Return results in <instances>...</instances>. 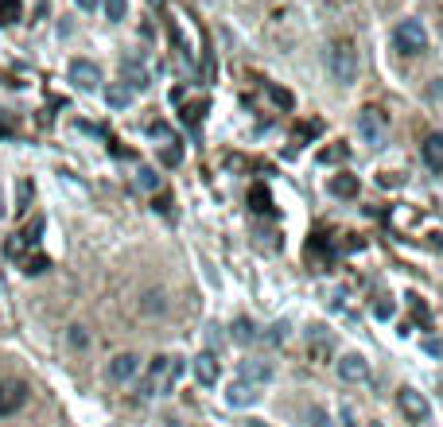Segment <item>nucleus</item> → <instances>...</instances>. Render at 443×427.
Masks as SVG:
<instances>
[{
    "mask_svg": "<svg viewBox=\"0 0 443 427\" xmlns=\"http://www.w3.org/2000/svg\"><path fill=\"white\" fill-rule=\"evenodd\" d=\"M179 373H183V358H168V353H159V358H152L148 361V373H144V381H140V396H164V393H171L176 388V381H179Z\"/></svg>",
    "mask_w": 443,
    "mask_h": 427,
    "instance_id": "f257e3e1",
    "label": "nucleus"
},
{
    "mask_svg": "<svg viewBox=\"0 0 443 427\" xmlns=\"http://www.w3.org/2000/svg\"><path fill=\"white\" fill-rule=\"evenodd\" d=\"M326 74L335 78V86L358 82V47L350 39H335L326 47Z\"/></svg>",
    "mask_w": 443,
    "mask_h": 427,
    "instance_id": "f03ea898",
    "label": "nucleus"
},
{
    "mask_svg": "<svg viewBox=\"0 0 443 427\" xmlns=\"http://www.w3.org/2000/svg\"><path fill=\"white\" fill-rule=\"evenodd\" d=\"M358 136L366 148H381L385 140H389V117H385L377 105H366V109L358 113Z\"/></svg>",
    "mask_w": 443,
    "mask_h": 427,
    "instance_id": "7ed1b4c3",
    "label": "nucleus"
},
{
    "mask_svg": "<svg viewBox=\"0 0 443 427\" xmlns=\"http://www.w3.org/2000/svg\"><path fill=\"white\" fill-rule=\"evenodd\" d=\"M393 47L401 50V55H424L428 50V32L420 20H401V24L393 27Z\"/></svg>",
    "mask_w": 443,
    "mask_h": 427,
    "instance_id": "20e7f679",
    "label": "nucleus"
},
{
    "mask_svg": "<svg viewBox=\"0 0 443 427\" xmlns=\"http://www.w3.org/2000/svg\"><path fill=\"white\" fill-rule=\"evenodd\" d=\"M397 408H401L412 423H428V419H432V404H428V396L416 393V388H409V385L397 393Z\"/></svg>",
    "mask_w": 443,
    "mask_h": 427,
    "instance_id": "39448f33",
    "label": "nucleus"
},
{
    "mask_svg": "<svg viewBox=\"0 0 443 427\" xmlns=\"http://www.w3.org/2000/svg\"><path fill=\"white\" fill-rule=\"evenodd\" d=\"M272 361H265V358H245L242 365H237V381H245V385H257V388H265L268 381H272Z\"/></svg>",
    "mask_w": 443,
    "mask_h": 427,
    "instance_id": "423d86ee",
    "label": "nucleus"
},
{
    "mask_svg": "<svg viewBox=\"0 0 443 427\" xmlns=\"http://www.w3.org/2000/svg\"><path fill=\"white\" fill-rule=\"evenodd\" d=\"M24 404H27L24 381H0V416H16Z\"/></svg>",
    "mask_w": 443,
    "mask_h": 427,
    "instance_id": "0eeeda50",
    "label": "nucleus"
},
{
    "mask_svg": "<svg viewBox=\"0 0 443 427\" xmlns=\"http://www.w3.org/2000/svg\"><path fill=\"white\" fill-rule=\"evenodd\" d=\"M136 373H140V358H136V353H117V358L109 361L105 365V377L113 381V385H125V381H133Z\"/></svg>",
    "mask_w": 443,
    "mask_h": 427,
    "instance_id": "6e6552de",
    "label": "nucleus"
},
{
    "mask_svg": "<svg viewBox=\"0 0 443 427\" xmlns=\"http://www.w3.org/2000/svg\"><path fill=\"white\" fill-rule=\"evenodd\" d=\"M338 377H343L346 385H366L369 381V361L362 358V353H343V358H338Z\"/></svg>",
    "mask_w": 443,
    "mask_h": 427,
    "instance_id": "1a4fd4ad",
    "label": "nucleus"
},
{
    "mask_svg": "<svg viewBox=\"0 0 443 427\" xmlns=\"http://www.w3.org/2000/svg\"><path fill=\"white\" fill-rule=\"evenodd\" d=\"M70 82L78 86V90H98L101 86V67L90 59H74L70 62Z\"/></svg>",
    "mask_w": 443,
    "mask_h": 427,
    "instance_id": "9d476101",
    "label": "nucleus"
},
{
    "mask_svg": "<svg viewBox=\"0 0 443 427\" xmlns=\"http://www.w3.org/2000/svg\"><path fill=\"white\" fill-rule=\"evenodd\" d=\"M308 353H311V361H331V353H335V334H326V327H311L308 330Z\"/></svg>",
    "mask_w": 443,
    "mask_h": 427,
    "instance_id": "9b49d317",
    "label": "nucleus"
},
{
    "mask_svg": "<svg viewBox=\"0 0 443 427\" xmlns=\"http://www.w3.org/2000/svg\"><path fill=\"white\" fill-rule=\"evenodd\" d=\"M121 74H125V86H128L133 93H136V90H148V82H152V70L144 67L136 55H128V59L121 62Z\"/></svg>",
    "mask_w": 443,
    "mask_h": 427,
    "instance_id": "f8f14e48",
    "label": "nucleus"
},
{
    "mask_svg": "<svg viewBox=\"0 0 443 427\" xmlns=\"http://www.w3.org/2000/svg\"><path fill=\"white\" fill-rule=\"evenodd\" d=\"M260 400V388L257 385H245V381H234L226 393V404L230 408H253V404Z\"/></svg>",
    "mask_w": 443,
    "mask_h": 427,
    "instance_id": "ddd939ff",
    "label": "nucleus"
},
{
    "mask_svg": "<svg viewBox=\"0 0 443 427\" xmlns=\"http://www.w3.org/2000/svg\"><path fill=\"white\" fill-rule=\"evenodd\" d=\"M194 381H199L202 388L218 385V358L214 353H199V358H194Z\"/></svg>",
    "mask_w": 443,
    "mask_h": 427,
    "instance_id": "4468645a",
    "label": "nucleus"
},
{
    "mask_svg": "<svg viewBox=\"0 0 443 427\" xmlns=\"http://www.w3.org/2000/svg\"><path fill=\"white\" fill-rule=\"evenodd\" d=\"M420 156H424V163L432 171H443V133L424 136V144H420Z\"/></svg>",
    "mask_w": 443,
    "mask_h": 427,
    "instance_id": "2eb2a0df",
    "label": "nucleus"
},
{
    "mask_svg": "<svg viewBox=\"0 0 443 427\" xmlns=\"http://www.w3.org/2000/svg\"><path fill=\"white\" fill-rule=\"evenodd\" d=\"M164 311H168V292L152 287V292L140 295V315H164Z\"/></svg>",
    "mask_w": 443,
    "mask_h": 427,
    "instance_id": "dca6fc26",
    "label": "nucleus"
},
{
    "mask_svg": "<svg viewBox=\"0 0 443 427\" xmlns=\"http://www.w3.org/2000/svg\"><path fill=\"white\" fill-rule=\"evenodd\" d=\"M105 105L109 109H128V105H133V90H128L125 82H113L105 90Z\"/></svg>",
    "mask_w": 443,
    "mask_h": 427,
    "instance_id": "f3484780",
    "label": "nucleus"
},
{
    "mask_svg": "<svg viewBox=\"0 0 443 427\" xmlns=\"http://www.w3.org/2000/svg\"><path fill=\"white\" fill-rule=\"evenodd\" d=\"M331 194L335 198H358V175H335L331 179Z\"/></svg>",
    "mask_w": 443,
    "mask_h": 427,
    "instance_id": "a211bd4d",
    "label": "nucleus"
},
{
    "mask_svg": "<svg viewBox=\"0 0 443 427\" xmlns=\"http://www.w3.org/2000/svg\"><path fill=\"white\" fill-rule=\"evenodd\" d=\"M230 330H234V342H242V346H249V342H257V327H253V323H249V318H234V327H230Z\"/></svg>",
    "mask_w": 443,
    "mask_h": 427,
    "instance_id": "6ab92c4d",
    "label": "nucleus"
},
{
    "mask_svg": "<svg viewBox=\"0 0 443 427\" xmlns=\"http://www.w3.org/2000/svg\"><path fill=\"white\" fill-rule=\"evenodd\" d=\"M67 346L70 350H86V346H90V330H86L82 323H74V327L67 330Z\"/></svg>",
    "mask_w": 443,
    "mask_h": 427,
    "instance_id": "aec40b11",
    "label": "nucleus"
},
{
    "mask_svg": "<svg viewBox=\"0 0 443 427\" xmlns=\"http://www.w3.org/2000/svg\"><path fill=\"white\" fill-rule=\"evenodd\" d=\"M24 16V4L20 0H0V24H16Z\"/></svg>",
    "mask_w": 443,
    "mask_h": 427,
    "instance_id": "412c9836",
    "label": "nucleus"
},
{
    "mask_svg": "<svg viewBox=\"0 0 443 427\" xmlns=\"http://www.w3.org/2000/svg\"><path fill=\"white\" fill-rule=\"evenodd\" d=\"M136 187H140V191H159V175L152 168H140L136 171Z\"/></svg>",
    "mask_w": 443,
    "mask_h": 427,
    "instance_id": "4be33fe9",
    "label": "nucleus"
},
{
    "mask_svg": "<svg viewBox=\"0 0 443 427\" xmlns=\"http://www.w3.org/2000/svg\"><path fill=\"white\" fill-rule=\"evenodd\" d=\"M249 202H253V210H257V214L272 210V198H268V191H265V187H253V191H249Z\"/></svg>",
    "mask_w": 443,
    "mask_h": 427,
    "instance_id": "5701e85b",
    "label": "nucleus"
},
{
    "mask_svg": "<svg viewBox=\"0 0 443 427\" xmlns=\"http://www.w3.org/2000/svg\"><path fill=\"white\" fill-rule=\"evenodd\" d=\"M159 159H164L168 168H179V163H183V148H179V140H171L168 148L159 151Z\"/></svg>",
    "mask_w": 443,
    "mask_h": 427,
    "instance_id": "b1692460",
    "label": "nucleus"
},
{
    "mask_svg": "<svg viewBox=\"0 0 443 427\" xmlns=\"http://www.w3.org/2000/svg\"><path fill=\"white\" fill-rule=\"evenodd\" d=\"M125 12H128V0H105V16L113 20V24H121Z\"/></svg>",
    "mask_w": 443,
    "mask_h": 427,
    "instance_id": "393cba45",
    "label": "nucleus"
},
{
    "mask_svg": "<svg viewBox=\"0 0 443 427\" xmlns=\"http://www.w3.org/2000/svg\"><path fill=\"white\" fill-rule=\"evenodd\" d=\"M47 269H51L47 257H27V260H24V272H27V276H43Z\"/></svg>",
    "mask_w": 443,
    "mask_h": 427,
    "instance_id": "a878e982",
    "label": "nucleus"
},
{
    "mask_svg": "<svg viewBox=\"0 0 443 427\" xmlns=\"http://www.w3.org/2000/svg\"><path fill=\"white\" fill-rule=\"evenodd\" d=\"M268 97L276 101V105H280V109H292L296 101H292V93L288 90H280V86H268Z\"/></svg>",
    "mask_w": 443,
    "mask_h": 427,
    "instance_id": "bb28decb",
    "label": "nucleus"
},
{
    "mask_svg": "<svg viewBox=\"0 0 443 427\" xmlns=\"http://www.w3.org/2000/svg\"><path fill=\"white\" fill-rule=\"evenodd\" d=\"M39 233H43V218H35L32 226L20 233V245H35V241H39Z\"/></svg>",
    "mask_w": 443,
    "mask_h": 427,
    "instance_id": "cd10ccee",
    "label": "nucleus"
},
{
    "mask_svg": "<svg viewBox=\"0 0 443 427\" xmlns=\"http://www.w3.org/2000/svg\"><path fill=\"white\" fill-rule=\"evenodd\" d=\"M319 159H323V163H343L346 148H343V144H338V148H323V156H319Z\"/></svg>",
    "mask_w": 443,
    "mask_h": 427,
    "instance_id": "c85d7f7f",
    "label": "nucleus"
},
{
    "mask_svg": "<svg viewBox=\"0 0 443 427\" xmlns=\"http://www.w3.org/2000/svg\"><path fill=\"white\" fill-rule=\"evenodd\" d=\"M311 427H331V419H326L319 408H311Z\"/></svg>",
    "mask_w": 443,
    "mask_h": 427,
    "instance_id": "c756f323",
    "label": "nucleus"
},
{
    "mask_svg": "<svg viewBox=\"0 0 443 427\" xmlns=\"http://www.w3.org/2000/svg\"><path fill=\"white\" fill-rule=\"evenodd\" d=\"M338 427H358V423H354V408H350V404H343V423H338Z\"/></svg>",
    "mask_w": 443,
    "mask_h": 427,
    "instance_id": "7c9ffc66",
    "label": "nucleus"
},
{
    "mask_svg": "<svg viewBox=\"0 0 443 427\" xmlns=\"http://www.w3.org/2000/svg\"><path fill=\"white\" fill-rule=\"evenodd\" d=\"M27 198H32V183H20V206H16V210H24Z\"/></svg>",
    "mask_w": 443,
    "mask_h": 427,
    "instance_id": "2f4dec72",
    "label": "nucleus"
},
{
    "mask_svg": "<svg viewBox=\"0 0 443 427\" xmlns=\"http://www.w3.org/2000/svg\"><path fill=\"white\" fill-rule=\"evenodd\" d=\"M78 8H86V12H90V8H98V0H78Z\"/></svg>",
    "mask_w": 443,
    "mask_h": 427,
    "instance_id": "473e14b6",
    "label": "nucleus"
},
{
    "mask_svg": "<svg viewBox=\"0 0 443 427\" xmlns=\"http://www.w3.org/2000/svg\"><path fill=\"white\" fill-rule=\"evenodd\" d=\"M245 427H268V423H260V419H245Z\"/></svg>",
    "mask_w": 443,
    "mask_h": 427,
    "instance_id": "72a5a7b5",
    "label": "nucleus"
},
{
    "mask_svg": "<svg viewBox=\"0 0 443 427\" xmlns=\"http://www.w3.org/2000/svg\"><path fill=\"white\" fill-rule=\"evenodd\" d=\"M168 427H183V423H179V419H168Z\"/></svg>",
    "mask_w": 443,
    "mask_h": 427,
    "instance_id": "f704fd0d",
    "label": "nucleus"
},
{
    "mask_svg": "<svg viewBox=\"0 0 443 427\" xmlns=\"http://www.w3.org/2000/svg\"><path fill=\"white\" fill-rule=\"evenodd\" d=\"M0 218H4V194H0Z\"/></svg>",
    "mask_w": 443,
    "mask_h": 427,
    "instance_id": "c9c22d12",
    "label": "nucleus"
},
{
    "mask_svg": "<svg viewBox=\"0 0 443 427\" xmlns=\"http://www.w3.org/2000/svg\"><path fill=\"white\" fill-rule=\"evenodd\" d=\"M369 427H381V423H369Z\"/></svg>",
    "mask_w": 443,
    "mask_h": 427,
    "instance_id": "e433bc0d",
    "label": "nucleus"
}]
</instances>
